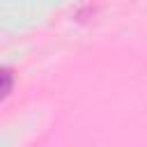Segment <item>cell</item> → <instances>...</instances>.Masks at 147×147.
<instances>
[{"instance_id":"cell-1","label":"cell","mask_w":147,"mask_h":147,"mask_svg":"<svg viewBox=\"0 0 147 147\" xmlns=\"http://www.w3.org/2000/svg\"><path fill=\"white\" fill-rule=\"evenodd\" d=\"M11 85H14V76H11L7 69H0V101L9 94Z\"/></svg>"}]
</instances>
